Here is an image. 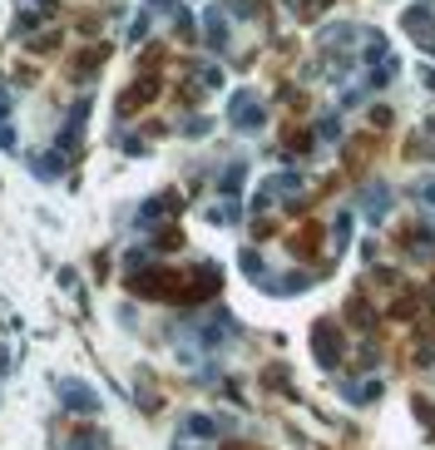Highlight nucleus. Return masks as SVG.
Listing matches in <instances>:
<instances>
[{
  "label": "nucleus",
  "instance_id": "nucleus-2",
  "mask_svg": "<svg viewBox=\"0 0 435 450\" xmlns=\"http://www.w3.org/2000/svg\"><path fill=\"white\" fill-rule=\"evenodd\" d=\"M415 198H420V203H425V208H435V183H425V188H420V193H415Z\"/></svg>",
  "mask_w": 435,
  "mask_h": 450
},
{
  "label": "nucleus",
  "instance_id": "nucleus-1",
  "mask_svg": "<svg viewBox=\"0 0 435 450\" xmlns=\"http://www.w3.org/2000/svg\"><path fill=\"white\" fill-rule=\"evenodd\" d=\"M386 208H391V188H371V193H366V218H371V223H381V213H386Z\"/></svg>",
  "mask_w": 435,
  "mask_h": 450
}]
</instances>
